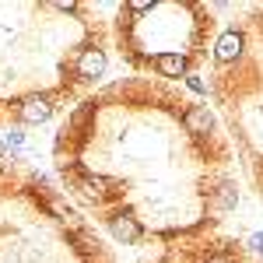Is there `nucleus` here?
<instances>
[{"label": "nucleus", "mask_w": 263, "mask_h": 263, "mask_svg": "<svg viewBox=\"0 0 263 263\" xmlns=\"http://www.w3.org/2000/svg\"><path fill=\"white\" fill-rule=\"evenodd\" d=\"M18 116L25 123H46L49 116H53V102L46 99V95H35V99H25L18 109Z\"/></svg>", "instance_id": "obj_1"}, {"label": "nucleus", "mask_w": 263, "mask_h": 263, "mask_svg": "<svg viewBox=\"0 0 263 263\" xmlns=\"http://www.w3.org/2000/svg\"><path fill=\"white\" fill-rule=\"evenodd\" d=\"M182 123H186V130H190V134H197V137H203V134H211V130H214V116H211V109H207V105H190V109H186V116H182Z\"/></svg>", "instance_id": "obj_2"}, {"label": "nucleus", "mask_w": 263, "mask_h": 263, "mask_svg": "<svg viewBox=\"0 0 263 263\" xmlns=\"http://www.w3.org/2000/svg\"><path fill=\"white\" fill-rule=\"evenodd\" d=\"M78 74H81L84 81H95V78H102L105 74V53L102 49H84L81 53V60H78Z\"/></svg>", "instance_id": "obj_3"}, {"label": "nucleus", "mask_w": 263, "mask_h": 263, "mask_svg": "<svg viewBox=\"0 0 263 263\" xmlns=\"http://www.w3.org/2000/svg\"><path fill=\"white\" fill-rule=\"evenodd\" d=\"M109 228L120 242H137L141 239V224L134 221V214H112L109 218Z\"/></svg>", "instance_id": "obj_4"}, {"label": "nucleus", "mask_w": 263, "mask_h": 263, "mask_svg": "<svg viewBox=\"0 0 263 263\" xmlns=\"http://www.w3.org/2000/svg\"><path fill=\"white\" fill-rule=\"evenodd\" d=\"M239 53H242V35L239 32H224L221 39H218V46H214V57L221 63H232Z\"/></svg>", "instance_id": "obj_5"}, {"label": "nucleus", "mask_w": 263, "mask_h": 263, "mask_svg": "<svg viewBox=\"0 0 263 263\" xmlns=\"http://www.w3.org/2000/svg\"><path fill=\"white\" fill-rule=\"evenodd\" d=\"M155 67L162 70L165 78H182V74H186V57H182V53H162V57L155 60Z\"/></svg>", "instance_id": "obj_6"}, {"label": "nucleus", "mask_w": 263, "mask_h": 263, "mask_svg": "<svg viewBox=\"0 0 263 263\" xmlns=\"http://www.w3.org/2000/svg\"><path fill=\"white\" fill-rule=\"evenodd\" d=\"M81 190L88 193V197H95V200H105V197L112 193V182L102 179V176H84V179H81Z\"/></svg>", "instance_id": "obj_7"}, {"label": "nucleus", "mask_w": 263, "mask_h": 263, "mask_svg": "<svg viewBox=\"0 0 263 263\" xmlns=\"http://www.w3.org/2000/svg\"><path fill=\"white\" fill-rule=\"evenodd\" d=\"M218 203H221L224 211H228V207L235 203V190H232V186H221V197H218Z\"/></svg>", "instance_id": "obj_8"}, {"label": "nucleus", "mask_w": 263, "mask_h": 263, "mask_svg": "<svg viewBox=\"0 0 263 263\" xmlns=\"http://www.w3.org/2000/svg\"><path fill=\"white\" fill-rule=\"evenodd\" d=\"M186 84H190L193 91H207V88H203V81H200V78H190V81H186Z\"/></svg>", "instance_id": "obj_9"}, {"label": "nucleus", "mask_w": 263, "mask_h": 263, "mask_svg": "<svg viewBox=\"0 0 263 263\" xmlns=\"http://www.w3.org/2000/svg\"><path fill=\"white\" fill-rule=\"evenodd\" d=\"M249 246H253L256 253H263V235H253V239H249Z\"/></svg>", "instance_id": "obj_10"}, {"label": "nucleus", "mask_w": 263, "mask_h": 263, "mask_svg": "<svg viewBox=\"0 0 263 263\" xmlns=\"http://www.w3.org/2000/svg\"><path fill=\"white\" fill-rule=\"evenodd\" d=\"M207 263H232V260H228V256H211Z\"/></svg>", "instance_id": "obj_11"}]
</instances>
